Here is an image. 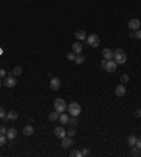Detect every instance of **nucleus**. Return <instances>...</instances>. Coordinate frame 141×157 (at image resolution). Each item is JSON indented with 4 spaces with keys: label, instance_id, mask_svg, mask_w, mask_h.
Listing matches in <instances>:
<instances>
[{
    "label": "nucleus",
    "instance_id": "1",
    "mask_svg": "<svg viewBox=\"0 0 141 157\" xmlns=\"http://www.w3.org/2000/svg\"><path fill=\"white\" fill-rule=\"evenodd\" d=\"M113 58H114V61L117 63V65H123V64H125V61H127V55H125L124 50H121V48H117V50L114 51Z\"/></svg>",
    "mask_w": 141,
    "mask_h": 157
},
{
    "label": "nucleus",
    "instance_id": "2",
    "mask_svg": "<svg viewBox=\"0 0 141 157\" xmlns=\"http://www.w3.org/2000/svg\"><path fill=\"white\" fill-rule=\"evenodd\" d=\"M66 109H68V113H70V116H76L78 118L82 113V108H80V105L78 102H70Z\"/></svg>",
    "mask_w": 141,
    "mask_h": 157
},
{
    "label": "nucleus",
    "instance_id": "3",
    "mask_svg": "<svg viewBox=\"0 0 141 157\" xmlns=\"http://www.w3.org/2000/svg\"><path fill=\"white\" fill-rule=\"evenodd\" d=\"M54 108L58 113H63L66 110V108H68V105H66V102L63 101L62 98H56L54 101Z\"/></svg>",
    "mask_w": 141,
    "mask_h": 157
},
{
    "label": "nucleus",
    "instance_id": "4",
    "mask_svg": "<svg viewBox=\"0 0 141 157\" xmlns=\"http://www.w3.org/2000/svg\"><path fill=\"white\" fill-rule=\"evenodd\" d=\"M86 41H87V45H90V47L96 48V47L100 45V37H99L97 34H90V36H87Z\"/></svg>",
    "mask_w": 141,
    "mask_h": 157
},
{
    "label": "nucleus",
    "instance_id": "5",
    "mask_svg": "<svg viewBox=\"0 0 141 157\" xmlns=\"http://www.w3.org/2000/svg\"><path fill=\"white\" fill-rule=\"evenodd\" d=\"M3 85L6 88H14L17 85V79L14 78V75H7L6 78H3Z\"/></svg>",
    "mask_w": 141,
    "mask_h": 157
},
{
    "label": "nucleus",
    "instance_id": "6",
    "mask_svg": "<svg viewBox=\"0 0 141 157\" xmlns=\"http://www.w3.org/2000/svg\"><path fill=\"white\" fill-rule=\"evenodd\" d=\"M140 20L138 18H131L130 21H128V28L131 30V31H137V30H140Z\"/></svg>",
    "mask_w": 141,
    "mask_h": 157
},
{
    "label": "nucleus",
    "instance_id": "7",
    "mask_svg": "<svg viewBox=\"0 0 141 157\" xmlns=\"http://www.w3.org/2000/svg\"><path fill=\"white\" fill-rule=\"evenodd\" d=\"M104 70L107 71V72H114V71L117 70V63H116L114 60H109V61L106 63Z\"/></svg>",
    "mask_w": 141,
    "mask_h": 157
},
{
    "label": "nucleus",
    "instance_id": "8",
    "mask_svg": "<svg viewBox=\"0 0 141 157\" xmlns=\"http://www.w3.org/2000/svg\"><path fill=\"white\" fill-rule=\"evenodd\" d=\"M54 134L58 137V139H63V137L66 136V130L63 129L62 126H56L54 129Z\"/></svg>",
    "mask_w": 141,
    "mask_h": 157
},
{
    "label": "nucleus",
    "instance_id": "9",
    "mask_svg": "<svg viewBox=\"0 0 141 157\" xmlns=\"http://www.w3.org/2000/svg\"><path fill=\"white\" fill-rule=\"evenodd\" d=\"M59 87H61V81H59V78H52L49 81V88H51L52 91H58Z\"/></svg>",
    "mask_w": 141,
    "mask_h": 157
},
{
    "label": "nucleus",
    "instance_id": "10",
    "mask_svg": "<svg viewBox=\"0 0 141 157\" xmlns=\"http://www.w3.org/2000/svg\"><path fill=\"white\" fill-rule=\"evenodd\" d=\"M125 92H127V91H125L124 84H120V85H117V87H116V91H114V94H116V96H118V98L124 96Z\"/></svg>",
    "mask_w": 141,
    "mask_h": 157
},
{
    "label": "nucleus",
    "instance_id": "11",
    "mask_svg": "<svg viewBox=\"0 0 141 157\" xmlns=\"http://www.w3.org/2000/svg\"><path fill=\"white\" fill-rule=\"evenodd\" d=\"M61 140H62L61 141V146H62L63 149H68V147H70V146L73 144V139H72V137H66V136H65Z\"/></svg>",
    "mask_w": 141,
    "mask_h": 157
},
{
    "label": "nucleus",
    "instance_id": "12",
    "mask_svg": "<svg viewBox=\"0 0 141 157\" xmlns=\"http://www.w3.org/2000/svg\"><path fill=\"white\" fill-rule=\"evenodd\" d=\"M102 54H103V58L109 61V60H113V55H114V51H111L110 48H104V50H103V53H102Z\"/></svg>",
    "mask_w": 141,
    "mask_h": 157
},
{
    "label": "nucleus",
    "instance_id": "13",
    "mask_svg": "<svg viewBox=\"0 0 141 157\" xmlns=\"http://www.w3.org/2000/svg\"><path fill=\"white\" fill-rule=\"evenodd\" d=\"M72 51L75 53V54H82V43L80 41H78V43H73L72 44Z\"/></svg>",
    "mask_w": 141,
    "mask_h": 157
},
{
    "label": "nucleus",
    "instance_id": "14",
    "mask_svg": "<svg viewBox=\"0 0 141 157\" xmlns=\"http://www.w3.org/2000/svg\"><path fill=\"white\" fill-rule=\"evenodd\" d=\"M6 136H7L8 140H13V139L17 136V129H14V127H10V129H7V133H6Z\"/></svg>",
    "mask_w": 141,
    "mask_h": 157
},
{
    "label": "nucleus",
    "instance_id": "15",
    "mask_svg": "<svg viewBox=\"0 0 141 157\" xmlns=\"http://www.w3.org/2000/svg\"><path fill=\"white\" fill-rule=\"evenodd\" d=\"M75 37L78 38V41H85L86 40V33L83 30H78V31H75Z\"/></svg>",
    "mask_w": 141,
    "mask_h": 157
},
{
    "label": "nucleus",
    "instance_id": "16",
    "mask_svg": "<svg viewBox=\"0 0 141 157\" xmlns=\"http://www.w3.org/2000/svg\"><path fill=\"white\" fill-rule=\"evenodd\" d=\"M32 133H34V127H32L31 125L24 126V129H23V134H24V136H32Z\"/></svg>",
    "mask_w": 141,
    "mask_h": 157
},
{
    "label": "nucleus",
    "instance_id": "17",
    "mask_svg": "<svg viewBox=\"0 0 141 157\" xmlns=\"http://www.w3.org/2000/svg\"><path fill=\"white\" fill-rule=\"evenodd\" d=\"M69 115H66V113H61L59 115V122L62 123V125H69Z\"/></svg>",
    "mask_w": 141,
    "mask_h": 157
},
{
    "label": "nucleus",
    "instance_id": "18",
    "mask_svg": "<svg viewBox=\"0 0 141 157\" xmlns=\"http://www.w3.org/2000/svg\"><path fill=\"white\" fill-rule=\"evenodd\" d=\"M48 119H49V122H56L58 119H59V113L54 110V112H51V113H48Z\"/></svg>",
    "mask_w": 141,
    "mask_h": 157
},
{
    "label": "nucleus",
    "instance_id": "19",
    "mask_svg": "<svg viewBox=\"0 0 141 157\" xmlns=\"http://www.w3.org/2000/svg\"><path fill=\"white\" fill-rule=\"evenodd\" d=\"M127 143H128V146H130V147L135 146V143H137V137H135V134H130V136L127 137Z\"/></svg>",
    "mask_w": 141,
    "mask_h": 157
},
{
    "label": "nucleus",
    "instance_id": "20",
    "mask_svg": "<svg viewBox=\"0 0 141 157\" xmlns=\"http://www.w3.org/2000/svg\"><path fill=\"white\" fill-rule=\"evenodd\" d=\"M11 74H13L14 77H18V75H21V74H23V68H21V67H14L13 71H11Z\"/></svg>",
    "mask_w": 141,
    "mask_h": 157
},
{
    "label": "nucleus",
    "instance_id": "21",
    "mask_svg": "<svg viewBox=\"0 0 141 157\" xmlns=\"http://www.w3.org/2000/svg\"><path fill=\"white\" fill-rule=\"evenodd\" d=\"M6 116L8 118V120H16V119L18 118V113H17V112H14V110H11V112H8Z\"/></svg>",
    "mask_w": 141,
    "mask_h": 157
},
{
    "label": "nucleus",
    "instance_id": "22",
    "mask_svg": "<svg viewBox=\"0 0 141 157\" xmlns=\"http://www.w3.org/2000/svg\"><path fill=\"white\" fill-rule=\"evenodd\" d=\"M130 154H131V156H141V149H138V147H137V146H133V147H131V153H130Z\"/></svg>",
    "mask_w": 141,
    "mask_h": 157
},
{
    "label": "nucleus",
    "instance_id": "23",
    "mask_svg": "<svg viewBox=\"0 0 141 157\" xmlns=\"http://www.w3.org/2000/svg\"><path fill=\"white\" fill-rule=\"evenodd\" d=\"M75 63L78 64V65L83 64V63H85V57H83L82 54H78V55H76V60H75Z\"/></svg>",
    "mask_w": 141,
    "mask_h": 157
},
{
    "label": "nucleus",
    "instance_id": "24",
    "mask_svg": "<svg viewBox=\"0 0 141 157\" xmlns=\"http://www.w3.org/2000/svg\"><path fill=\"white\" fill-rule=\"evenodd\" d=\"M7 141V136L6 134H0V147H3Z\"/></svg>",
    "mask_w": 141,
    "mask_h": 157
},
{
    "label": "nucleus",
    "instance_id": "25",
    "mask_svg": "<svg viewBox=\"0 0 141 157\" xmlns=\"http://www.w3.org/2000/svg\"><path fill=\"white\" fill-rule=\"evenodd\" d=\"M69 125L73 126V127L78 125V119H76V116H70L69 118Z\"/></svg>",
    "mask_w": 141,
    "mask_h": 157
},
{
    "label": "nucleus",
    "instance_id": "26",
    "mask_svg": "<svg viewBox=\"0 0 141 157\" xmlns=\"http://www.w3.org/2000/svg\"><path fill=\"white\" fill-rule=\"evenodd\" d=\"M66 58H68L69 61H75V60H76V54H75L73 51H72V53H68V54H66Z\"/></svg>",
    "mask_w": 141,
    "mask_h": 157
},
{
    "label": "nucleus",
    "instance_id": "27",
    "mask_svg": "<svg viewBox=\"0 0 141 157\" xmlns=\"http://www.w3.org/2000/svg\"><path fill=\"white\" fill-rule=\"evenodd\" d=\"M120 81H121V84H125V82H128V81H130V77H128L127 74H123V75H121V78H120Z\"/></svg>",
    "mask_w": 141,
    "mask_h": 157
},
{
    "label": "nucleus",
    "instance_id": "28",
    "mask_svg": "<svg viewBox=\"0 0 141 157\" xmlns=\"http://www.w3.org/2000/svg\"><path fill=\"white\" fill-rule=\"evenodd\" d=\"M70 156L72 157H82V153H80L79 150H72V151H70Z\"/></svg>",
    "mask_w": 141,
    "mask_h": 157
},
{
    "label": "nucleus",
    "instance_id": "29",
    "mask_svg": "<svg viewBox=\"0 0 141 157\" xmlns=\"http://www.w3.org/2000/svg\"><path fill=\"white\" fill-rule=\"evenodd\" d=\"M66 134H68L69 137H72V136H75V134H76V130L73 129V126H72V129H69V130L66 132Z\"/></svg>",
    "mask_w": 141,
    "mask_h": 157
},
{
    "label": "nucleus",
    "instance_id": "30",
    "mask_svg": "<svg viewBox=\"0 0 141 157\" xmlns=\"http://www.w3.org/2000/svg\"><path fill=\"white\" fill-rule=\"evenodd\" d=\"M7 77V72L4 68H0V78H6Z\"/></svg>",
    "mask_w": 141,
    "mask_h": 157
},
{
    "label": "nucleus",
    "instance_id": "31",
    "mask_svg": "<svg viewBox=\"0 0 141 157\" xmlns=\"http://www.w3.org/2000/svg\"><path fill=\"white\" fill-rule=\"evenodd\" d=\"M7 113H6V110H4V108L3 106H0V119H3L4 116H6Z\"/></svg>",
    "mask_w": 141,
    "mask_h": 157
},
{
    "label": "nucleus",
    "instance_id": "32",
    "mask_svg": "<svg viewBox=\"0 0 141 157\" xmlns=\"http://www.w3.org/2000/svg\"><path fill=\"white\" fill-rule=\"evenodd\" d=\"M80 153H82V157H86V156H89V154H90V150H89V149H83Z\"/></svg>",
    "mask_w": 141,
    "mask_h": 157
},
{
    "label": "nucleus",
    "instance_id": "33",
    "mask_svg": "<svg viewBox=\"0 0 141 157\" xmlns=\"http://www.w3.org/2000/svg\"><path fill=\"white\" fill-rule=\"evenodd\" d=\"M134 38L141 40V30H137V31H134Z\"/></svg>",
    "mask_w": 141,
    "mask_h": 157
},
{
    "label": "nucleus",
    "instance_id": "34",
    "mask_svg": "<svg viewBox=\"0 0 141 157\" xmlns=\"http://www.w3.org/2000/svg\"><path fill=\"white\" fill-rule=\"evenodd\" d=\"M6 133H7L6 126H0V134H6Z\"/></svg>",
    "mask_w": 141,
    "mask_h": 157
},
{
    "label": "nucleus",
    "instance_id": "35",
    "mask_svg": "<svg viewBox=\"0 0 141 157\" xmlns=\"http://www.w3.org/2000/svg\"><path fill=\"white\" fill-rule=\"evenodd\" d=\"M135 146H137L138 149H141V137H138V139H137V143H135Z\"/></svg>",
    "mask_w": 141,
    "mask_h": 157
},
{
    "label": "nucleus",
    "instance_id": "36",
    "mask_svg": "<svg viewBox=\"0 0 141 157\" xmlns=\"http://www.w3.org/2000/svg\"><path fill=\"white\" fill-rule=\"evenodd\" d=\"M135 116H137V118H141V109L135 110Z\"/></svg>",
    "mask_w": 141,
    "mask_h": 157
},
{
    "label": "nucleus",
    "instance_id": "37",
    "mask_svg": "<svg viewBox=\"0 0 141 157\" xmlns=\"http://www.w3.org/2000/svg\"><path fill=\"white\" fill-rule=\"evenodd\" d=\"M106 63H107V60H104V58H103V60H102V63H100V64H102V67H103V68L106 67Z\"/></svg>",
    "mask_w": 141,
    "mask_h": 157
},
{
    "label": "nucleus",
    "instance_id": "38",
    "mask_svg": "<svg viewBox=\"0 0 141 157\" xmlns=\"http://www.w3.org/2000/svg\"><path fill=\"white\" fill-rule=\"evenodd\" d=\"M0 88H1V78H0Z\"/></svg>",
    "mask_w": 141,
    "mask_h": 157
}]
</instances>
